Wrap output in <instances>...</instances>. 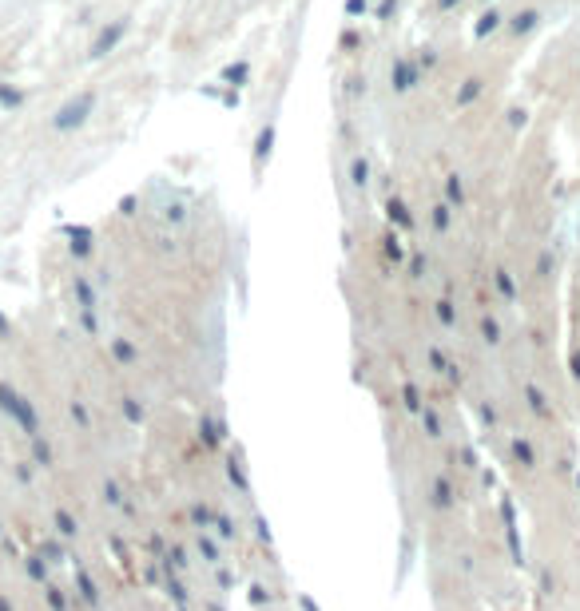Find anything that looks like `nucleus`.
<instances>
[{
	"mask_svg": "<svg viewBox=\"0 0 580 611\" xmlns=\"http://www.w3.org/2000/svg\"><path fill=\"white\" fill-rule=\"evenodd\" d=\"M481 92H485V80H481V76H469V80H461V87H457V96H453V108H473Z\"/></svg>",
	"mask_w": 580,
	"mask_h": 611,
	"instance_id": "423d86ee",
	"label": "nucleus"
},
{
	"mask_svg": "<svg viewBox=\"0 0 580 611\" xmlns=\"http://www.w3.org/2000/svg\"><path fill=\"white\" fill-rule=\"evenodd\" d=\"M413 64H418L421 72H433V68H437V52H433V48H421Z\"/></svg>",
	"mask_w": 580,
	"mask_h": 611,
	"instance_id": "6ab92c4d",
	"label": "nucleus"
},
{
	"mask_svg": "<svg viewBox=\"0 0 580 611\" xmlns=\"http://www.w3.org/2000/svg\"><path fill=\"white\" fill-rule=\"evenodd\" d=\"M64 234L72 238V254H76V258H87V254H92V231H87V227H68Z\"/></svg>",
	"mask_w": 580,
	"mask_h": 611,
	"instance_id": "f8f14e48",
	"label": "nucleus"
},
{
	"mask_svg": "<svg viewBox=\"0 0 580 611\" xmlns=\"http://www.w3.org/2000/svg\"><path fill=\"white\" fill-rule=\"evenodd\" d=\"M485 4H489V0H485Z\"/></svg>",
	"mask_w": 580,
	"mask_h": 611,
	"instance_id": "a878e982",
	"label": "nucleus"
},
{
	"mask_svg": "<svg viewBox=\"0 0 580 611\" xmlns=\"http://www.w3.org/2000/svg\"><path fill=\"white\" fill-rule=\"evenodd\" d=\"M92 108H96V96H92V92H80V96H72L60 111H56L52 127H56V131H76V127H84V123H87Z\"/></svg>",
	"mask_w": 580,
	"mask_h": 611,
	"instance_id": "f257e3e1",
	"label": "nucleus"
},
{
	"mask_svg": "<svg viewBox=\"0 0 580 611\" xmlns=\"http://www.w3.org/2000/svg\"><path fill=\"white\" fill-rule=\"evenodd\" d=\"M350 183L358 187V191L370 187V159H366V155H354V159H350Z\"/></svg>",
	"mask_w": 580,
	"mask_h": 611,
	"instance_id": "4468645a",
	"label": "nucleus"
},
{
	"mask_svg": "<svg viewBox=\"0 0 580 611\" xmlns=\"http://www.w3.org/2000/svg\"><path fill=\"white\" fill-rule=\"evenodd\" d=\"M397 4H402V0H378V8H374V20H378V24H386V20L397 13Z\"/></svg>",
	"mask_w": 580,
	"mask_h": 611,
	"instance_id": "f3484780",
	"label": "nucleus"
},
{
	"mask_svg": "<svg viewBox=\"0 0 580 611\" xmlns=\"http://www.w3.org/2000/svg\"><path fill=\"white\" fill-rule=\"evenodd\" d=\"M525 123H529V111H525V108H509V127H517V131H521Z\"/></svg>",
	"mask_w": 580,
	"mask_h": 611,
	"instance_id": "aec40b11",
	"label": "nucleus"
},
{
	"mask_svg": "<svg viewBox=\"0 0 580 611\" xmlns=\"http://www.w3.org/2000/svg\"><path fill=\"white\" fill-rule=\"evenodd\" d=\"M537 28H541V13H537V8H521V13L509 20V32H513V36H529V32H537Z\"/></svg>",
	"mask_w": 580,
	"mask_h": 611,
	"instance_id": "0eeeda50",
	"label": "nucleus"
},
{
	"mask_svg": "<svg viewBox=\"0 0 580 611\" xmlns=\"http://www.w3.org/2000/svg\"><path fill=\"white\" fill-rule=\"evenodd\" d=\"M457 4H461V0H437V8H441V13H453Z\"/></svg>",
	"mask_w": 580,
	"mask_h": 611,
	"instance_id": "b1692460",
	"label": "nucleus"
},
{
	"mask_svg": "<svg viewBox=\"0 0 580 611\" xmlns=\"http://www.w3.org/2000/svg\"><path fill=\"white\" fill-rule=\"evenodd\" d=\"M0 103H4V108H20V103H24V92H16V87H4V84H0Z\"/></svg>",
	"mask_w": 580,
	"mask_h": 611,
	"instance_id": "a211bd4d",
	"label": "nucleus"
},
{
	"mask_svg": "<svg viewBox=\"0 0 580 611\" xmlns=\"http://www.w3.org/2000/svg\"><path fill=\"white\" fill-rule=\"evenodd\" d=\"M222 103H227V108H239V92H235V87H227V96H222Z\"/></svg>",
	"mask_w": 580,
	"mask_h": 611,
	"instance_id": "4be33fe9",
	"label": "nucleus"
},
{
	"mask_svg": "<svg viewBox=\"0 0 580 611\" xmlns=\"http://www.w3.org/2000/svg\"><path fill=\"white\" fill-rule=\"evenodd\" d=\"M247 80H250V64L247 60H235V64H227V68H222V84L235 87V92L247 84Z\"/></svg>",
	"mask_w": 580,
	"mask_h": 611,
	"instance_id": "9b49d317",
	"label": "nucleus"
},
{
	"mask_svg": "<svg viewBox=\"0 0 580 611\" xmlns=\"http://www.w3.org/2000/svg\"><path fill=\"white\" fill-rule=\"evenodd\" d=\"M342 13H346V20H358V16L370 13V0H346V4H342Z\"/></svg>",
	"mask_w": 580,
	"mask_h": 611,
	"instance_id": "dca6fc26",
	"label": "nucleus"
},
{
	"mask_svg": "<svg viewBox=\"0 0 580 611\" xmlns=\"http://www.w3.org/2000/svg\"><path fill=\"white\" fill-rule=\"evenodd\" d=\"M421 84V68L409 56H397L394 64H390V92L394 96H406V92H413V87Z\"/></svg>",
	"mask_w": 580,
	"mask_h": 611,
	"instance_id": "f03ea898",
	"label": "nucleus"
},
{
	"mask_svg": "<svg viewBox=\"0 0 580 611\" xmlns=\"http://www.w3.org/2000/svg\"><path fill=\"white\" fill-rule=\"evenodd\" d=\"M501 24H505V16L497 13V8H485V13L477 16V24H473V36H477V40L493 36V32H497V28H501Z\"/></svg>",
	"mask_w": 580,
	"mask_h": 611,
	"instance_id": "9d476101",
	"label": "nucleus"
},
{
	"mask_svg": "<svg viewBox=\"0 0 580 611\" xmlns=\"http://www.w3.org/2000/svg\"><path fill=\"white\" fill-rule=\"evenodd\" d=\"M350 92H354V96H358V92L366 96V76H362V80H350Z\"/></svg>",
	"mask_w": 580,
	"mask_h": 611,
	"instance_id": "5701e85b",
	"label": "nucleus"
},
{
	"mask_svg": "<svg viewBox=\"0 0 580 611\" xmlns=\"http://www.w3.org/2000/svg\"><path fill=\"white\" fill-rule=\"evenodd\" d=\"M274 135H278V127H274V120H267L259 127V135H255V151H250V163H255V175L267 167V159H271V151H274Z\"/></svg>",
	"mask_w": 580,
	"mask_h": 611,
	"instance_id": "20e7f679",
	"label": "nucleus"
},
{
	"mask_svg": "<svg viewBox=\"0 0 580 611\" xmlns=\"http://www.w3.org/2000/svg\"><path fill=\"white\" fill-rule=\"evenodd\" d=\"M136 207H139L136 195H124V199H120V215H136Z\"/></svg>",
	"mask_w": 580,
	"mask_h": 611,
	"instance_id": "412c9836",
	"label": "nucleus"
},
{
	"mask_svg": "<svg viewBox=\"0 0 580 611\" xmlns=\"http://www.w3.org/2000/svg\"><path fill=\"white\" fill-rule=\"evenodd\" d=\"M465 199H469L465 195V179H461L457 171H449L445 175V203H449L453 210H465Z\"/></svg>",
	"mask_w": 580,
	"mask_h": 611,
	"instance_id": "6e6552de",
	"label": "nucleus"
},
{
	"mask_svg": "<svg viewBox=\"0 0 580 611\" xmlns=\"http://www.w3.org/2000/svg\"><path fill=\"white\" fill-rule=\"evenodd\" d=\"M111 354H115L120 366H136V361H139V350H136L132 338H115V342H111Z\"/></svg>",
	"mask_w": 580,
	"mask_h": 611,
	"instance_id": "ddd939ff",
	"label": "nucleus"
},
{
	"mask_svg": "<svg viewBox=\"0 0 580 611\" xmlns=\"http://www.w3.org/2000/svg\"><path fill=\"white\" fill-rule=\"evenodd\" d=\"M124 36H127V20H111L108 28H99V36L92 40V52H87V56H92V60H104L108 52H115V44H120Z\"/></svg>",
	"mask_w": 580,
	"mask_h": 611,
	"instance_id": "7ed1b4c3",
	"label": "nucleus"
},
{
	"mask_svg": "<svg viewBox=\"0 0 580 611\" xmlns=\"http://www.w3.org/2000/svg\"><path fill=\"white\" fill-rule=\"evenodd\" d=\"M76 302H80L84 314H96V290H92V282H87L84 274L76 278Z\"/></svg>",
	"mask_w": 580,
	"mask_h": 611,
	"instance_id": "2eb2a0df",
	"label": "nucleus"
},
{
	"mask_svg": "<svg viewBox=\"0 0 580 611\" xmlns=\"http://www.w3.org/2000/svg\"><path fill=\"white\" fill-rule=\"evenodd\" d=\"M4 333H8V322H4V314H0V338H4Z\"/></svg>",
	"mask_w": 580,
	"mask_h": 611,
	"instance_id": "393cba45",
	"label": "nucleus"
},
{
	"mask_svg": "<svg viewBox=\"0 0 580 611\" xmlns=\"http://www.w3.org/2000/svg\"><path fill=\"white\" fill-rule=\"evenodd\" d=\"M386 222H390V231H397V234H406V231H413V215H409V207L402 203L397 195H390L386 199Z\"/></svg>",
	"mask_w": 580,
	"mask_h": 611,
	"instance_id": "39448f33",
	"label": "nucleus"
},
{
	"mask_svg": "<svg viewBox=\"0 0 580 611\" xmlns=\"http://www.w3.org/2000/svg\"><path fill=\"white\" fill-rule=\"evenodd\" d=\"M453 215H457V210L441 199V203H433V207H430V227L437 234H449V231H453Z\"/></svg>",
	"mask_w": 580,
	"mask_h": 611,
	"instance_id": "1a4fd4ad",
	"label": "nucleus"
}]
</instances>
